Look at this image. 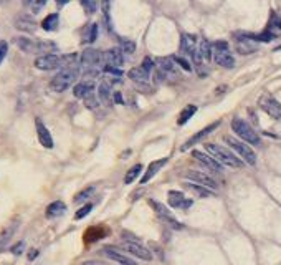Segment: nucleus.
<instances>
[{
	"label": "nucleus",
	"mask_w": 281,
	"mask_h": 265,
	"mask_svg": "<svg viewBox=\"0 0 281 265\" xmlns=\"http://www.w3.org/2000/svg\"><path fill=\"white\" fill-rule=\"evenodd\" d=\"M205 149L209 151L210 156L214 158L220 166H228V168H241L243 166V161L240 158H237L232 151H228L227 147L214 145V143H209L205 145Z\"/></svg>",
	"instance_id": "f257e3e1"
},
{
	"label": "nucleus",
	"mask_w": 281,
	"mask_h": 265,
	"mask_svg": "<svg viewBox=\"0 0 281 265\" xmlns=\"http://www.w3.org/2000/svg\"><path fill=\"white\" fill-rule=\"evenodd\" d=\"M80 76V67H70V68H63L62 72L56 73V76L50 81V88L55 91V93H63L66 91L70 86L75 83Z\"/></svg>",
	"instance_id": "f03ea898"
},
{
	"label": "nucleus",
	"mask_w": 281,
	"mask_h": 265,
	"mask_svg": "<svg viewBox=\"0 0 281 265\" xmlns=\"http://www.w3.org/2000/svg\"><path fill=\"white\" fill-rule=\"evenodd\" d=\"M232 129L235 131V134L238 138H241L245 143H248V145H255L258 146L260 145V136L257 134V131L246 123L245 120L241 118H233L232 120Z\"/></svg>",
	"instance_id": "7ed1b4c3"
},
{
	"label": "nucleus",
	"mask_w": 281,
	"mask_h": 265,
	"mask_svg": "<svg viewBox=\"0 0 281 265\" xmlns=\"http://www.w3.org/2000/svg\"><path fill=\"white\" fill-rule=\"evenodd\" d=\"M225 143H227L233 151H237V154H238L241 161H245L246 164H250V166H255V164H257V154H255L252 147L248 145H245L243 141L237 140V138H233V136H225Z\"/></svg>",
	"instance_id": "20e7f679"
},
{
	"label": "nucleus",
	"mask_w": 281,
	"mask_h": 265,
	"mask_svg": "<svg viewBox=\"0 0 281 265\" xmlns=\"http://www.w3.org/2000/svg\"><path fill=\"white\" fill-rule=\"evenodd\" d=\"M258 105H260V108L268 116H271L275 120H281V103L278 99H275L271 95H263L260 101H258Z\"/></svg>",
	"instance_id": "39448f33"
},
{
	"label": "nucleus",
	"mask_w": 281,
	"mask_h": 265,
	"mask_svg": "<svg viewBox=\"0 0 281 265\" xmlns=\"http://www.w3.org/2000/svg\"><path fill=\"white\" fill-rule=\"evenodd\" d=\"M149 206L152 207V209L155 211V214H157L161 219L164 220V222H167L169 225H171L172 229H175V230H180L184 227L182 224L179 222V220L175 219L174 216L171 214V211H167V207H164L161 202H157V201H154V199H151L149 201Z\"/></svg>",
	"instance_id": "423d86ee"
},
{
	"label": "nucleus",
	"mask_w": 281,
	"mask_h": 265,
	"mask_svg": "<svg viewBox=\"0 0 281 265\" xmlns=\"http://www.w3.org/2000/svg\"><path fill=\"white\" fill-rule=\"evenodd\" d=\"M185 179H189L190 182H194V184H198V186L207 188V189H217L218 188L217 181L202 171H194V169L192 171H187L185 172Z\"/></svg>",
	"instance_id": "0eeeda50"
},
{
	"label": "nucleus",
	"mask_w": 281,
	"mask_h": 265,
	"mask_svg": "<svg viewBox=\"0 0 281 265\" xmlns=\"http://www.w3.org/2000/svg\"><path fill=\"white\" fill-rule=\"evenodd\" d=\"M35 68L43 72H50V70H56V68H62V55H42L35 60Z\"/></svg>",
	"instance_id": "6e6552de"
},
{
	"label": "nucleus",
	"mask_w": 281,
	"mask_h": 265,
	"mask_svg": "<svg viewBox=\"0 0 281 265\" xmlns=\"http://www.w3.org/2000/svg\"><path fill=\"white\" fill-rule=\"evenodd\" d=\"M124 249H126L129 254L134 255V257L137 259H142L146 260V262H151L152 260V254H151V250L148 249V247L141 245L139 242H124Z\"/></svg>",
	"instance_id": "1a4fd4ad"
},
{
	"label": "nucleus",
	"mask_w": 281,
	"mask_h": 265,
	"mask_svg": "<svg viewBox=\"0 0 281 265\" xmlns=\"http://www.w3.org/2000/svg\"><path fill=\"white\" fill-rule=\"evenodd\" d=\"M101 60H103V53L99 50L86 48L80 56V65L85 68H91V67H98Z\"/></svg>",
	"instance_id": "9d476101"
},
{
	"label": "nucleus",
	"mask_w": 281,
	"mask_h": 265,
	"mask_svg": "<svg viewBox=\"0 0 281 265\" xmlns=\"http://www.w3.org/2000/svg\"><path fill=\"white\" fill-rule=\"evenodd\" d=\"M167 197L172 209H189V207L192 206V201L185 199L184 193H180V191H169Z\"/></svg>",
	"instance_id": "9b49d317"
},
{
	"label": "nucleus",
	"mask_w": 281,
	"mask_h": 265,
	"mask_svg": "<svg viewBox=\"0 0 281 265\" xmlns=\"http://www.w3.org/2000/svg\"><path fill=\"white\" fill-rule=\"evenodd\" d=\"M35 128H37V136H38V141H40V145L43 147H53V138H51V133L48 131V128H46L45 124H43V121L40 118L35 120Z\"/></svg>",
	"instance_id": "f8f14e48"
},
{
	"label": "nucleus",
	"mask_w": 281,
	"mask_h": 265,
	"mask_svg": "<svg viewBox=\"0 0 281 265\" xmlns=\"http://www.w3.org/2000/svg\"><path fill=\"white\" fill-rule=\"evenodd\" d=\"M15 43L22 51H25V53H40V42L33 40V38L17 37Z\"/></svg>",
	"instance_id": "ddd939ff"
},
{
	"label": "nucleus",
	"mask_w": 281,
	"mask_h": 265,
	"mask_svg": "<svg viewBox=\"0 0 281 265\" xmlns=\"http://www.w3.org/2000/svg\"><path fill=\"white\" fill-rule=\"evenodd\" d=\"M197 50V37L190 35V33H182L180 37V51L184 55H194V51Z\"/></svg>",
	"instance_id": "4468645a"
},
{
	"label": "nucleus",
	"mask_w": 281,
	"mask_h": 265,
	"mask_svg": "<svg viewBox=\"0 0 281 265\" xmlns=\"http://www.w3.org/2000/svg\"><path fill=\"white\" fill-rule=\"evenodd\" d=\"M103 60L106 62V65H109V67H116V68H119L121 65L124 63L123 51H121L119 48H109L106 53H103Z\"/></svg>",
	"instance_id": "2eb2a0df"
},
{
	"label": "nucleus",
	"mask_w": 281,
	"mask_h": 265,
	"mask_svg": "<svg viewBox=\"0 0 281 265\" xmlns=\"http://www.w3.org/2000/svg\"><path fill=\"white\" fill-rule=\"evenodd\" d=\"M192 156L198 161V163H202L204 166H207L209 169H212V171H215V172L222 171V166H220V164H218L214 158H212V156L202 153V151H192Z\"/></svg>",
	"instance_id": "dca6fc26"
},
{
	"label": "nucleus",
	"mask_w": 281,
	"mask_h": 265,
	"mask_svg": "<svg viewBox=\"0 0 281 265\" xmlns=\"http://www.w3.org/2000/svg\"><path fill=\"white\" fill-rule=\"evenodd\" d=\"M235 47H237V51L241 55H250L253 53V51H257V47L253 45L252 40H250V37L246 35H238V38H235Z\"/></svg>",
	"instance_id": "f3484780"
},
{
	"label": "nucleus",
	"mask_w": 281,
	"mask_h": 265,
	"mask_svg": "<svg viewBox=\"0 0 281 265\" xmlns=\"http://www.w3.org/2000/svg\"><path fill=\"white\" fill-rule=\"evenodd\" d=\"M15 28L20 30V32H25V33H33L37 30V22L33 19H30L27 15H22V17H17L15 19Z\"/></svg>",
	"instance_id": "a211bd4d"
},
{
	"label": "nucleus",
	"mask_w": 281,
	"mask_h": 265,
	"mask_svg": "<svg viewBox=\"0 0 281 265\" xmlns=\"http://www.w3.org/2000/svg\"><path fill=\"white\" fill-rule=\"evenodd\" d=\"M218 124H220L218 121H217V123H212L210 126H207V128H204V129H202V131H198L197 134H194V136L190 138V140H189L187 143H185V145H184L182 147H180V149H182V151H187L189 147H192L194 145H197V143L200 141V140H204V138L207 136V134H210L212 131H214V129L217 128Z\"/></svg>",
	"instance_id": "6ab92c4d"
},
{
	"label": "nucleus",
	"mask_w": 281,
	"mask_h": 265,
	"mask_svg": "<svg viewBox=\"0 0 281 265\" xmlns=\"http://www.w3.org/2000/svg\"><path fill=\"white\" fill-rule=\"evenodd\" d=\"M166 163H167V158H162V159H159V161H152V163L149 164L148 171L144 172V176L141 177V184H148V182L152 179V177L157 174L159 171H161V168Z\"/></svg>",
	"instance_id": "aec40b11"
},
{
	"label": "nucleus",
	"mask_w": 281,
	"mask_h": 265,
	"mask_svg": "<svg viewBox=\"0 0 281 265\" xmlns=\"http://www.w3.org/2000/svg\"><path fill=\"white\" fill-rule=\"evenodd\" d=\"M214 60H215V63L220 65V67H223V68H233V67H235V58H233V55L228 50L215 51Z\"/></svg>",
	"instance_id": "412c9836"
},
{
	"label": "nucleus",
	"mask_w": 281,
	"mask_h": 265,
	"mask_svg": "<svg viewBox=\"0 0 281 265\" xmlns=\"http://www.w3.org/2000/svg\"><path fill=\"white\" fill-rule=\"evenodd\" d=\"M103 254H105L108 259L114 260V262H118V264H121V265H137L132 259L126 257V255H123V254H121V252L114 250V249H109V247L103 250Z\"/></svg>",
	"instance_id": "4be33fe9"
},
{
	"label": "nucleus",
	"mask_w": 281,
	"mask_h": 265,
	"mask_svg": "<svg viewBox=\"0 0 281 265\" xmlns=\"http://www.w3.org/2000/svg\"><path fill=\"white\" fill-rule=\"evenodd\" d=\"M93 90H94V83L93 81H89V80H83V81H80L75 88H73V95H75L76 98H86L89 93H93Z\"/></svg>",
	"instance_id": "5701e85b"
},
{
	"label": "nucleus",
	"mask_w": 281,
	"mask_h": 265,
	"mask_svg": "<svg viewBox=\"0 0 281 265\" xmlns=\"http://www.w3.org/2000/svg\"><path fill=\"white\" fill-rule=\"evenodd\" d=\"M17 227H19V222H12L10 225H7V227L0 232V252L5 249V245L10 242V239L14 237Z\"/></svg>",
	"instance_id": "b1692460"
},
{
	"label": "nucleus",
	"mask_w": 281,
	"mask_h": 265,
	"mask_svg": "<svg viewBox=\"0 0 281 265\" xmlns=\"http://www.w3.org/2000/svg\"><path fill=\"white\" fill-rule=\"evenodd\" d=\"M155 65H157V68L161 72H164L166 75H169V73H175L177 68H175V63L174 60H172V56H161V58H157V62H155Z\"/></svg>",
	"instance_id": "393cba45"
},
{
	"label": "nucleus",
	"mask_w": 281,
	"mask_h": 265,
	"mask_svg": "<svg viewBox=\"0 0 281 265\" xmlns=\"http://www.w3.org/2000/svg\"><path fill=\"white\" fill-rule=\"evenodd\" d=\"M65 211H66V204L62 201H55L46 207V217L55 219V217H60L62 214H65Z\"/></svg>",
	"instance_id": "a878e982"
},
{
	"label": "nucleus",
	"mask_w": 281,
	"mask_h": 265,
	"mask_svg": "<svg viewBox=\"0 0 281 265\" xmlns=\"http://www.w3.org/2000/svg\"><path fill=\"white\" fill-rule=\"evenodd\" d=\"M60 25V15L58 14H50L42 20V28L45 32H55Z\"/></svg>",
	"instance_id": "bb28decb"
},
{
	"label": "nucleus",
	"mask_w": 281,
	"mask_h": 265,
	"mask_svg": "<svg viewBox=\"0 0 281 265\" xmlns=\"http://www.w3.org/2000/svg\"><path fill=\"white\" fill-rule=\"evenodd\" d=\"M128 76L131 78L132 81H136V83H148L149 80V73H146L141 67L131 68V70L128 72Z\"/></svg>",
	"instance_id": "cd10ccee"
},
{
	"label": "nucleus",
	"mask_w": 281,
	"mask_h": 265,
	"mask_svg": "<svg viewBox=\"0 0 281 265\" xmlns=\"http://www.w3.org/2000/svg\"><path fill=\"white\" fill-rule=\"evenodd\" d=\"M198 55H200L202 60H207L210 62L212 60V43L207 40V38H202L200 40V47H198Z\"/></svg>",
	"instance_id": "c85d7f7f"
},
{
	"label": "nucleus",
	"mask_w": 281,
	"mask_h": 265,
	"mask_svg": "<svg viewBox=\"0 0 281 265\" xmlns=\"http://www.w3.org/2000/svg\"><path fill=\"white\" fill-rule=\"evenodd\" d=\"M98 38V25L91 24L83 30V43H93Z\"/></svg>",
	"instance_id": "c756f323"
},
{
	"label": "nucleus",
	"mask_w": 281,
	"mask_h": 265,
	"mask_svg": "<svg viewBox=\"0 0 281 265\" xmlns=\"http://www.w3.org/2000/svg\"><path fill=\"white\" fill-rule=\"evenodd\" d=\"M98 98H99V101H101V103H109V99H111V86H109V83L103 81V83L98 86Z\"/></svg>",
	"instance_id": "7c9ffc66"
},
{
	"label": "nucleus",
	"mask_w": 281,
	"mask_h": 265,
	"mask_svg": "<svg viewBox=\"0 0 281 265\" xmlns=\"http://www.w3.org/2000/svg\"><path fill=\"white\" fill-rule=\"evenodd\" d=\"M185 188L190 189L192 193L198 194L200 197H214V193H212L210 189L202 188V186H198V184H194V182H187V184H185Z\"/></svg>",
	"instance_id": "2f4dec72"
},
{
	"label": "nucleus",
	"mask_w": 281,
	"mask_h": 265,
	"mask_svg": "<svg viewBox=\"0 0 281 265\" xmlns=\"http://www.w3.org/2000/svg\"><path fill=\"white\" fill-rule=\"evenodd\" d=\"M195 113H197V106H195V105H189V106L185 108V110L182 111V113H180L179 121H177V123H179L180 126L185 124V123H187V121H189L190 118H192L194 115H195Z\"/></svg>",
	"instance_id": "473e14b6"
},
{
	"label": "nucleus",
	"mask_w": 281,
	"mask_h": 265,
	"mask_svg": "<svg viewBox=\"0 0 281 265\" xmlns=\"http://www.w3.org/2000/svg\"><path fill=\"white\" fill-rule=\"evenodd\" d=\"M141 171H142V164H136V166H132L126 172V176H124V184H131V182H134V179L139 176Z\"/></svg>",
	"instance_id": "72a5a7b5"
},
{
	"label": "nucleus",
	"mask_w": 281,
	"mask_h": 265,
	"mask_svg": "<svg viewBox=\"0 0 281 265\" xmlns=\"http://www.w3.org/2000/svg\"><path fill=\"white\" fill-rule=\"evenodd\" d=\"M121 51H124V53L128 55H132L134 51H136V43H134L132 40H128V38H121Z\"/></svg>",
	"instance_id": "f704fd0d"
},
{
	"label": "nucleus",
	"mask_w": 281,
	"mask_h": 265,
	"mask_svg": "<svg viewBox=\"0 0 281 265\" xmlns=\"http://www.w3.org/2000/svg\"><path fill=\"white\" fill-rule=\"evenodd\" d=\"M93 193H94V188H93V186H89V188L83 189V191H81V193H78V194H76L75 202H83V201H86V199H88V197H91Z\"/></svg>",
	"instance_id": "c9c22d12"
},
{
	"label": "nucleus",
	"mask_w": 281,
	"mask_h": 265,
	"mask_svg": "<svg viewBox=\"0 0 281 265\" xmlns=\"http://www.w3.org/2000/svg\"><path fill=\"white\" fill-rule=\"evenodd\" d=\"M25 5H28L30 8H32L33 14H38V12L46 5V2L45 0H40V2H38V0H32V2H25Z\"/></svg>",
	"instance_id": "e433bc0d"
},
{
	"label": "nucleus",
	"mask_w": 281,
	"mask_h": 265,
	"mask_svg": "<svg viewBox=\"0 0 281 265\" xmlns=\"http://www.w3.org/2000/svg\"><path fill=\"white\" fill-rule=\"evenodd\" d=\"M172 60H174V63L179 65L180 68H184L185 72H192V67H190V63L187 62L185 58H182V56H179V55H174L172 56Z\"/></svg>",
	"instance_id": "4c0bfd02"
},
{
	"label": "nucleus",
	"mask_w": 281,
	"mask_h": 265,
	"mask_svg": "<svg viewBox=\"0 0 281 265\" xmlns=\"http://www.w3.org/2000/svg\"><path fill=\"white\" fill-rule=\"evenodd\" d=\"M91 211H93V204H86V206H83V207H81V209L78 211L76 214H75V219H76V220H81V219H85V217L88 216V214H89V212H91Z\"/></svg>",
	"instance_id": "58836bf2"
},
{
	"label": "nucleus",
	"mask_w": 281,
	"mask_h": 265,
	"mask_svg": "<svg viewBox=\"0 0 281 265\" xmlns=\"http://www.w3.org/2000/svg\"><path fill=\"white\" fill-rule=\"evenodd\" d=\"M154 67H155V63H154V60L152 58H151V56H146V58L144 60H142V70H144L146 73H149V75H151V72H152L154 70Z\"/></svg>",
	"instance_id": "ea45409f"
},
{
	"label": "nucleus",
	"mask_w": 281,
	"mask_h": 265,
	"mask_svg": "<svg viewBox=\"0 0 281 265\" xmlns=\"http://www.w3.org/2000/svg\"><path fill=\"white\" fill-rule=\"evenodd\" d=\"M85 105H86V108H89V110H94V108L98 106V99L94 98L93 93H89L88 96L85 98Z\"/></svg>",
	"instance_id": "a19ab883"
},
{
	"label": "nucleus",
	"mask_w": 281,
	"mask_h": 265,
	"mask_svg": "<svg viewBox=\"0 0 281 265\" xmlns=\"http://www.w3.org/2000/svg\"><path fill=\"white\" fill-rule=\"evenodd\" d=\"M81 5H83L86 8V14H94L98 8V3L96 2H89V0H83L81 2Z\"/></svg>",
	"instance_id": "79ce46f5"
},
{
	"label": "nucleus",
	"mask_w": 281,
	"mask_h": 265,
	"mask_svg": "<svg viewBox=\"0 0 281 265\" xmlns=\"http://www.w3.org/2000/svg\"><path fill=\"white\" fill-rule=\"evenodd\" d=\"M103 72L105 73H108V75H114V76H121L123 75V72L119 70V68H116V67H109V65H105V67H103Z\"/></svg>",
	"instance_id": "37998d69"
},
{
	"label": "nucleus",
	"mask_w": 281,
	"mask_h": 265,
	"mask_svg": "<svg viewBox=\"0 0 281 265\" xmlns=\"http://www.w3.org/2000/svg\"><path fill=\"white\" fill-rule=\"evenodd\" d=\"M7 51H8V43L5 40H0V63L3 62V58H5V55H7Z\"/></svg>",
	"instance_id": "c03bdc74"
},
{
	"label": "nucleus",
	"mask_w": 281,
	"mask_h": 265,
	"mask_svg": "<svg viewBox=\"0 0 281 265\" xmlns=\"http://www.w3.org/2000/svg\"><path fill=\"white\" fill-rule=\"evenodd\" d=\"M212 47H214V48H215V51H225V50H228V43H227V42H223V40L215 42Z\"/></svg>",
	"instance_id": "a18cd8bd"
},
{
	"label": "nucleus",
	"mask_w": 281,
	"mask_h": 265,
	"mask_svg": "<svg viewBox=\"0 0 281 265\" xmlns=\"http://www.w3.org/2000/svg\"><path fill=\"white\" fill-rule=\"evenodd\" d=\"M23 249H25V242H19V244H15L14 247H12V254L20 255L22 252H23Z\"/></svg>",
	"instance_id": "49530a36"
},
{
	"label": "nucleus",
	"mask_w": 281,
	"mask_h": 265,
	"mask_svg": "<svg viewBox=\"0 0 281 265\" xmlns=\"http://www.w3.org/2000/svg\"><path fill=\"white\" fill-rule=\"evenodd\" d=\"M37 254H38V250H35V249H33V250L30 252V254H28V260H33V259H35V257H37Z\"/></svg>",
	"instance_id": "de8ad7c7"
},
{
	"label": "nucleus",
	"mask_w": 281,
	"mask_h": 265,
	"mask_svg": "<svg viewBox=\"0 0 281 265\" xmlns=\"http://www.w3.org/2000/svg\"><path fill=\"white\" fill-rule=\"evenodd\" d=\"M273 20H275V27H278L281 30V20L278 19V17H275V15H273Z\"/></svg>",
	"instance_id": "09e8293b"
},
{
	"label": "nucleus",
	"mask_w": 281,
	"mask_h": 265,
	"mask_svg": "<svg viewBox=\"0 0 281 265\" xmlns=\"http://www.w3.org/2000/svg\"><path fill=\"white\" fill-rule=\"evenodd\" d=\"M114 99H116V101H119V103H123V98H121V95H119V93H116V95H114Z\"/></svg>",
	"instance_id": "8fccbe9b"
},
{
	"label": "nucleus",
	"mask_w": 281,
	"mask_h": 265,
	"mask_svg": "<svg viewBox=\"0 0 281 265\" xmlns=\"http://www.w3.org/2000/svg\"><path fill=\"white\" fill-rule=\"evenodd\" d=\"M83 265H98V262H85Z\"/></svg>",
	"instance_id": "3c124183"
}]
</instances>
